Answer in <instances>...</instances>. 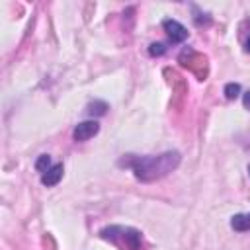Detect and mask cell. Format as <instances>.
Returning <instances> with one entry per match:
<instances>
[{"instance_id":"6da1fadb","label":"cell","mask_w":250,"mask_h":250,"mask_svg":"<svg viewBox=\"0 0 250 250\" xmlns=\"http://www.w3.org/2000/svg\"><path fill=\"white\" fill-rule=\"evenodd\" d=\"M180 160H182V156L178 150H166L162 154H148V156L129 154L127 158L119 160V164L131 168L139 182L148 184V182L160 180V178L168 176L170 172H174L178 168Z\"/></svg>"},{"instance_id":"7a4b0ae2","label":"cell","mask_w":250,"mask_h":250,"mask_svg":"<svg viewBox=\"0 0 250 250\" xmlns=\"http://www.w3.org/2000/svg\"><path fill=\"white\" fill-rule=\"evenodd\" d=\"M100 238L107 240L119 250H143V232L135 227L109 225L100 230Z\"/></svg>"},{"instance_id":"3957f363","label":"cell","mask_w":250,"mask_h":250,"mask_svg":"<svg viewBox=\"0 0 250 250\" xmlns=\"http://www.w3.org/2000/svg\"><path fill=\"white\" fill-rule=\"evenodd\" d=\"M180 62L186 68H189L191 72H195V76L199 80H205V76H207V59L203 55L195 53L193 49H186L180 55Z\"/></svg>"},{"instance_id":"277c9868","label":"cell","mask_w":250,"mask_h":250,"mask_svg":"<svg viewBox=\"0 0 250 250\" xmlns=\"http://www.w3.org/2000/svg\"><path fill=\"white\" fill-rule=\"evenodd\" d=\"M162 27H164V31L168 33V37H170L172 43H182V41L188 39V29H186L178 20L166 18V20L162 21Z\"/></svg>"},{"instance_id":"5b68a950","label":"cell","mask_w":250,"mask_h":250,"mask_svg":"<svg viewBox=\"0 0 250 250\" xmlns=\"http://www.w3.org/2000/svg\"><path fill=\"white\" fill-rule=\"evenodd\" d=\"M98 131H100V123L98 121H94V119L92 121H80L72 129V137H74V141L82 143V141H88L94 135H98Z\"/></svg>"},{"instance_id":"8992f818","label":"cell","mask_w":250,"mask_h":250,"mask_svg":"<svg viewBox=\"0 0 250 250\" xmlns=\"http://www.w3.org/2000/svg\"><path fill=\"white\" fill-rule=\"evenodd\" d=\"M62 172H64V168H62V164H61V162L53 164V166H51V168L41 176V184H43V186H47V188L57 186V184L62 180Z\"/></svg>"},{"instance_id":"52a82bcc","label":"cell","mask_w":250,"mask_h":250,"mask_svg":"<svg viewBox=\"0 0 250 250\" xmlns=\"http://www.w3.org/2000/svg\"><path fill=\"white\" fill-rule=\"evenodd\" d=\"M230 227L236 230V232H244V230H250V213H238L230 219Z\"/></svg>"},{"instance_id":"ba28073f","label":"cell","mask_w":250,"mask_h":250,"mask_svg":"<svg viewBox=\"0 0 250 250\" xmlns=\"http://www.w3.org/2000/svg\"><path fill=\"white\" fill-rule=\"evenodd\" d=\"M86 111H88L90 115H104V113L107 111V104H105V102H100V100H94L92 104H88Z\"/></svg>"},{"instance_id":"9c48e42d","label":"cell","mask_w":250,"mask_h":250,"mask_svg":"<svg viewBox=\"0 0 250 250\" xmlns=\"http://www.w3.org/2000/svg\"><path fill=\"white\" fill-rule=\"evenodd\" d=\"M51 166H53V164H51V156H49V154H41V156L35 160V170H37L41 176H43Z\"/></svg>"},{"instance_id":"30bf717a","label":"cell","mask_w":250,"mask_h":250,"mask_svg":"<svg viewBox=\"0 0 250 250\" xmlns=\"http://www.w3.org/2000/svg\"><path fill=\"white\" fill-rule=\"evenodd\" d=\"M238 94H240V84L229 82V84L225 86V98H227V100H234V98H238Z\"/></svg>"},{"instance_id":"8fae6325","label":"cell","mask_w":250,"mask_h":250,"mask_svg":"<svg viewBox=\"0 0 250 250\" xmlns=\"http://www.w3.org/2000/svg\"><path fill=\"white\" fill-rule=\"evenodd\" d=\"M164 51H166V47L162 43H152L148 47V55H152V57H160V55H164Z\"/></svg>"},{"instance_id":"7c38bea8","label":"cell","mask_w":250,"mask_h":250,"mask_svg":"<svg viewBox=\"0 0 250 250\" xmlns=\"http://www.w3.org/2000/svg\"><path fill=\"white\" fill-rule=\"evenodd\" d=\"M242 104H244V107H246V109H250V90H248V92H244V96H242Z\"/></svg>"},{"instance_id":"4fadbf2b","label":"cell","mask_w":250,"mask_h":250,"mask_svg":"<svg viewBox=\"0 0 250 250\" xmlns=\"http://www.w3.org/2000/svg\"><path fill=\"white\" fill-rule=\"evenodd\" d=\"M244 51H246V53H250V35H248V39L244 41Z\"/></svg>"},{"instance_id":"5bb4252c","label":"cell","mask_w":250,"mask_h":250,"mask_svg":"<svg viewBox=\"0 0 250 250\" xmlns=\"http://www.w3.org/2000/svg\"><path fill=\"white\" fill-rule=\"evenodd\" d=\"M248 174H250V164H248Z\"/></svg>"}]
</instances>
